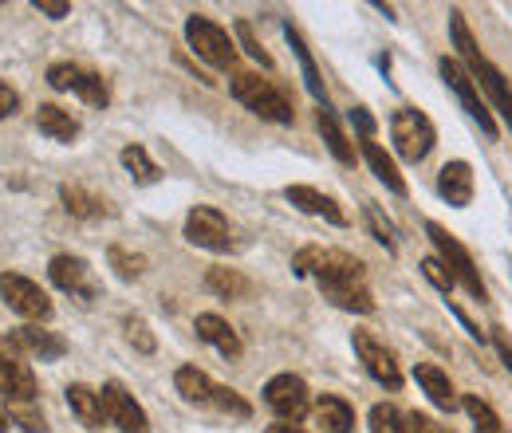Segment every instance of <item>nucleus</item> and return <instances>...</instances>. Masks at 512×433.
<instances>
[{"label": "nucleus", "mask_w": 512, "mask_h": 433, "mask_svg": "<svg viewBox=\"0 0 512 433\" xmlns=\"http://www.w3.org/2000/svg\"><path fill=\"white\" fill-rule=\"evenodd\" d=\"M67 406H71V414H75L87 430H103L107 410H103L99 390H91V386H83V382H71V386H67Z\"/></svg>", "instance_id": "412c9836"}, {"label": "nucleus", "mask_w": 512, "mask_h": 433, "mask_svg": "<svg viewBox=\"0 0 512 433\" xmlns=\"http://www.w3.org/2000/svg\"><path fill=\"white\" fill-rule=\"evenodd\" d=\"M0 296H4L8 308L16 311V315H24V319H36V323L52 319V300H48V292H44L36 280L20 276V272H0Z\"/></svg>", "instance_id": "6e6552de"}, {"label": "nucleus", "mask_w": 512, "mask_h": 433, "mask_svg": "<svg viewBox=\"0 0 512 433\" xmlns=\"http://www.w3.org/2000/svg\"><path fill=\"white\" fill-rule=\"evenodd\" d=\"M292 268L300 276H312L323 288V296L343 311H359V315H371L375 311V296L367 288V268L359 256L343 252V248H300Z\"/></svg>", "instance_id": "f257e3e1"}, {"label": "nucleus", "mask_w": 512, "mask_h": 433, "mask_svg": "<svg viewBox=\"0 0 512 433\" xmlns=\"http://www.w3.org/2000/svg\"><path fill=\"white\" fill-rule=\"evenodd\" d=\"M284 197L300 209V213H308V217H323V221H331V225H347V213L335 205V197H327V193H320V189L312 186H288L284 189Z\"/></svg>", "instance_id": "f3484780"}, {"label": "nucleus", "mask_w": 512, "mask_h": 433, "mask_svg": "<svg viewBox=\"0 0 512 433\" xmlns=\"http://www.w3.org/2000/svg\"><path fill=\"white\" fill-rule=\"evenodd\" d=\"M422 276H426V280H430V284H434L442 296H449V292H453V284H457V280L449 276V268L442 264V260H438V256H426V260H422Z\"/></svg>", "instance_id": "4c0bfd02"}, {"label": "nucleus", "mask_w": 512, "mask_h": 433, "mask_svg": "<svg viewBox=\"0 0 512 433\" xmlns=\"http://www.w3.org/2000/svg\"><path fill=\"white\" fill-rule=\"evenodd\" d=\"M438 71H442V79H446V87L457 95V103L465 107V115L473 119V123L481 126V134L489 138V142H497V119H493V111H489V103L481 99V87L473 83V75L465 71V63L461 60H442L438 63Z\"/></svg>", "instance_id": "423d86ee"}, {"label": "nucleus", "mask_w": 512, "mask_h": 433, "mask_svg": "<svg viewBox=\"0 0 512 433\" xmlns=\"http://www.w3.org/2000/svg\"><path fill=\"white\" fill-rule=\"evenodd\" d=\"M127 343L134 351H142V355H154L158 351V339H154V331H150V323L142 319V315H127Z\"/></svg>", "instance_id": "f704fd0d"}, {"label": "nucleus", "mask_w": 512, "mask_h": 433, "mask_svg": "<svg viewBox=\"0 0 512 433\" xmlns=\"http://www.w3.org/2000/svg\"><path fill=\"white\" fill-rule=\"evenodd\" d=\"M174 386H178V394H182L186 402H193V406H213L217 382H213L205 371H197V367H178V374H174Z\"/></svg>", "instance_id": "a878e982"}, {"label": "nucleus", "mask_w": 512, "mask_h": 433, "mask_svg": "<svg viewBox=\"0 0 512 433\" xmlns=\"http://www.w3.org/2000/svg\"><path fill=\"white\" fill-rule=\"evenodd\" d=\"M493 347H497L501 363H505V367H509V374H512V339L505 335V331H497V335H493Z\"/></svg>", "instance_id": "c03bdc74"}, {"label": "nucleus", "mask_w": 512, "mask_h": 433, "mask_svg": "<svg viewBox=\"0 0 512 433\" xmlns=\"http://www.w3.org/2000/svg\"><path fill=\"white\" fill-rule=\"evenodd\" d=\"M8 418H12L16 426H24L28 433H52L48 422H44V414L32 410V402H28V406H8Z\"/></svg>", "instance_id": "58836bf2"}, {"label": "nucleus", "mask_w": 512, "mask_h": 433, "mask_svg": "<svg viewBox=\"0 0 512 433\" xmlns=\"http://www.w3.org/2000/svg\"><path fill=\"white\" fill-rule=\"evenodd\" d=\"M371 433H410V422H406V414L398 410V406H386L379 402L375 410H371Z\"/></svg>", "instance_id": "473e14b6"}, {"label": "nucleus", "mask_w": 512, "mask_h": 433, "mask_svg": "<svg viewBox=\"0 0 512 433\" xmlns=\"http://www.w3.org/2000/svg\"><path fill=\"white\" fill-rule=\"evenodd\" d=\"M390 138H394L398 158L410 162V166H418V162L430 158V150H434V142H438V130H434V123H430L422 111L398 107V111L390 115Z\"/></svg>", "instance_id": "f03ea898"}, {"label": "nucleus", "mask_w": 512, "mask_h": 433, "mask_svg": "<svg viewBox=\"0 0 512 433\" xmlns=\"http://www.w3.org/2000/svg\"><path fill=\"white\" fill-rule=\"evenodd\" d=\"M461 406H465V414L473 418V433H509L505 430V422L497 418V410H493L485 398L465 394V398H461Z\"/></svg>", "instance_id": "c756f323"}, {"label": "nucleus", "mask_w": 512, "mask_h": 433, "mask_svg": "<svg viewBox=\"0 0 512 433\" xmlns=\"http://www.w3.org/2000/svg\"><path fill=\"white\" fill-rule=\"evenodd\" d=\"M60 201H64L67 213H71V217H79V221H99V217H107V213H111V205H107L99 193L75 186V182H64V186H60Z\"/></svg>", "instance_id": "5701e85b"}, {"label": "nucleus", "mask_w": 512, "mask_h": 433, "mask_svg": "<svg viewBox=\"0 0 512 433\" xmlns=\"http://www.w3.org/2000/svg\"><path fill=\"white\" fill-rule=\"evenodd\" d=\"M99 398H103V410H107V422L111 426H119L123 433H150L146 410L134 402V394H130L123 382H103Z\"/></svg>", "instance_id": "ddd939ff"}, {"label": "nucleus", "mask_w": 512, "mask_h": 433, "mask_svg": "<svg viewBox=\"0 0 512 433\" xmlns=\"http://www.w3.org/2000/svg\"><path fill=\"white\" fill-rule=\"evenodd\" d=\"M268 433H304L300 426H292V422H280V426H272Z\"/></svg>", "instance_id": "a18cd8bd"}, {"label": "nucleus", "mask_w": 512, "mask_h": 433, "mask_svg": "<svg viewBox=\"0 0 512 433\" xmlns=\"http://www.w3.org/2000/svg\"><path fill=\"white\" fill-rule=\"evenodd\" d=\"M32 8H36V12H44V16H52V20H64L67 12H71V4H67V0H36Z\"/></svg>", "instance_id": "79ce46f5"}, {"label": "nucleus", "mask_w": 512, "mask_h": 433, "mask_svg": "<svg viewBox=\"0 0 512 433\" xmlns=\"http://www.w3.org/2000/svg\"><path fill=\"white\" fill-rule=\"evenodd\" d=\"M316 126H320L323 142H327V150L343 162V166H355V146L347 142V134H343V126L335 119V111L331 107H320V115H316Z\"/></svg>", "instance_id": "cd10ccee"}, {"label": "nucleus", "mask_w": 512, "mask_h": 433, "mask_svg": "<svg viewBox=\"0 0 512 433\" xmlns=\"http://www.w3.org/2000/svg\"><path fill=\"white\" fill-rule=\"evenodd\" d=\"M186 40H190V48L197 52V60H205L209 67H217V71L237 67V44H233L229 32H225L221 24H213L209 16H197V12H193L190 20H186Z\"/></svg>", "instance_id": "0eeeda50"}, {"label": "nucleus", "mask_w": 512, "mask_h": 433, "mask_svg": "<svg viewBox=\"0 0 512 433\" xmlns=\"http://www.w3.org/2000/svg\"><path fill=\"white\" fill-rule=\"evenodd\" d=\"M465 71L473 75V83L489 95V103H493V111L505 119V126L512 130V87L505 83V75L493 67V63L485 60V56H477L473 63H465Z\"/></svg>", "instance_id": "2eb2a0df"}, {"label": "nucleus", "mask_w": 512, "mask_h": 433, "mask_svg": "<svg viewBox=\"0 0 512 433\" xmlns=\"http://www.w3.org/2000/svg\"><path fill=\"white\" fill-rule=\"evenodd\" d=\"M363 158H367V166H371V174L383 182L390 193H398V197H406V178L398 174V166H394V158L386 154L379 142H363Z\"/></svg>", "instance_id": "bb28decb"}, {"label": "nucleus", "mask_w": 512, "mask_h": 433, "mask_svg": "<svg viewBox=\"0 0 512 433\" xmlns=\"http://www.w3.org/2000/svg\"><path fill=\"white\" fill-rule=\"evenodd\" d=\"M36 126H40V134H48L52 142H75V138H79V119H71V111L56 107V103H40Z\"/></svg>", "instance_id": "393cba45"}, {"label": "nucleus", "mask_w": 512, "mask_h": 433, "mask_svg": "<svg viewBox=\"0 0 512 433\" xmlns=\"http://www.w3.org/2000/svg\"><path fill=\"white\" fill-rule=\"evenodd\" d=\"M347 119H351V126L363 134V142H371V138H375V119L367 115V107H351V111H347Z\"/></svg>", "instance_id": "ea45409f"}, {"label": "nucleus", "mask_w": 512, "mask_h": 433, "mask_svg": "<svg viewBox=\"0 0 512 433\" xmlns=\"http://www.w3.org/2000/svg\"><path fill=\"white\" fill-rule=\"evenodd\" d=\"M406 422H410V433H449L446 426H438V422L426 418V414H406Z\"/></svg>", "instance_id": "a19ab883"}, {"label": "nucleus", "mask_w": 512, "mask_h": 433, "mask_svg": "<svg viewBox=\"0 0 512 433\" xmlns=\"http://www.w3.org/2000/svg\"><path fill=\"white\" fill-rule=\"evenodd\" d=\"M312 418H316V426L323 433H351L355 430V410H351V402L347 398H339V394H323L320 402L312 406Z\"/></svg>", "instance_id": "aec40b11"}, {"label": "nucleus", "mask_w": 512, "mask_h": 433, "mask_svg": "<svg viewBox=\"0 0 512 433\" xmlns=\"http://www.w3.org/2000/svg\"><path fill=\"white\" fill-rule=\"evenodd\" d=\"M197 339H205L209 347H217L225 359H241V351H245V343H241V335L221 319V315H213V311H201L197 315Z\"/></svg>", "instance_id": "dca6fc26"}, {"label": "nucleus", "mask_w": 512, "mask_h": 433, "mask_svg": "<svg viewBox=\"0 0 512 433\" xmlns=\"http://www.w3.org/2000/svg\"><path fill=\"white\" fill-rule=\"evenodd\" d=\"M414 378H418V386L426 390V398L438 406V410H457V390H453V382H449V374L442 367H434V363H418L414 367Z\"/></svg>", "instance_id": "4be33fe9"}, {"label": "nucleus", "mask_w": 512, "mask_h": 433, "mask_svg": "<svg viewBox=\"0 0 512 433\" xmlns=\"http://www.w3.org/2000/svg\"><path fill=\"white\" fill-rule=\"evenodd\" d=\"M186 241L197 248H209V252H229L233 248V229L225 221L221 209L213 205H197L186 217Z\"/></svg>", "instance_id": "9b49d317"}, {"label": "nucleus", "mask_w": 512, "mask_h": 433, "mask_svg": "<svg viewBox=\"0 0 512 433\" xmlns=\"http://www.w3.org/2000/svg\"><path fill=\"white\" fill-rule=\"evenodd\" d=\"M0 394L8 398V406H28L40 394V382L32 374V363L12 343V335H0Z\"/></svg>", "instance_id": "39448f33"}, {"label": "nucleus", "mask_w": 512, "mask_h": 433, "mask_svg": "<svg viewBox=\"0 0 512 433\" xmlns=\"http://www.w3.org/2000/svg\"><path fill=\"white\" fill-rule=\"evenodd\" d=\"M205 288H209L213 296H221V300H241V296L253 292L249 276H241L237 268H209V272H205Z\"/></svg>", "instance_id": "c85d7f7f"}, {"label": "nucleus", "mask_w": 512, "mask_h": 433, "mask_svg": "<svg viewBox=\"0 0 512 433\" xmlns=\"http://www.w3.org/2000/svg\"><path fill=\"white\" fill-rule=\"evenodd\" d=\"M119 158H123L127 174L134 178V182H138V186H154V182L162 178V170H158V166L150 162V154H146L142 146H127V150H123Z\"/></svg>", "instance_id": "7c9ffc66"}, {"label": "nucleus", "mask_w": 512, "mask_h": 433, "mask_svg": "<svg viewBox=\"0 0 512 433\" xmlns=\"http://www.w3.org/2000/svg\"><path fill=\"white\" fill-rule=\"evenodd\" d=\"M8 426H12V418H8L4 410H0V433H8Z\"/></svg>", "instance_id": "49530a36"}, {"label": "nucleus", "mask_w": 512, "mask_h": 433, "mask_svg": "<svg viewBox=\"0 0 512 433\" xmlns=\"http://www.w3.org/2000/svg\"><path fill=\"white\" fill-rule=\"evenodd\" d=\"M48 87H56V91H75V95H79L83 103H91V107H107V103H111L107 79L95 75V71H87V67H79V63H52V67H48Z\"/></svg>", "instance_id": "1a4fd4ad"}, {"label": "nucleus", "mask_w": 512, "mask_h": 433, "mask_svg": "<svg viewBox=\"0 0 512 433\" xmlns=\"http://www.w3.org/2000/svg\"><path fill=\"white\" fill-rule=\"evenodd\" d=\"M213 406L221 410V414H229V418H237V422H249L253 418V406L237 394V390H229V386H217V394H213Z\"/></svg>", "instance_id": "c9c22d12"}, {"label": "nucleus", "mask_w": 512, "mask_h": 433, "mask_svg": "<svg viewBox=\"0 0 512 433\" xmlns=\"http://www.w3.org/2000/svg\"><path fill=\"white\" fill-rule=\"evenodd\" d=\"M284 36H288V44H292V52H296V60H300V71H304V87H308V95H312L320 107H327V87H323L320 67H316V60H312V52H308L304 36H300L292 24H284Z\"/></svg>", "instance_id": "b1692460"}, {"label": "nucleus", "mask_w": 512, "mask_h": 433, "mask_svg": "<svg viewBox=\"0 0 512 433\" xmlns=\"http://www.w3.org/2000/svg\"><path fill=\"white\" fill-rule=\"evenodd\" d=\"M229 91H233V99H237L245 111H253V115L268 119V123H292V119H296L288 95H284L280 87H272L268 79H260V75H237V79L229 83Z\"/></svg>", "instance_id": "7ed1b4c3"}, {"label": "nucleus", "mask_w": 512, "mask_h": 433, "mask_svg": "<svg viewBox=\"0 0 512 433\" xmlns=\"http://www.w3.org/2000/svg\"><path fill=\"white\" fill-rule=\"evenodd\" d=\"M264 402H268V410L276 418H284V422L296 426L308 414V382L300 374H276L264 386Z\"/></svg>", "instance_id": "9d476101"}, {"label": "nucleus", "mask_w": 512, "mask_h": 433, "mask_svg": "<svg viewBox=\"0 0 512 433\" xmlns=\"http://www.w3.org/2000/svg\"><path fill=\"white\" fill-rule=\"evenodd\" d=\"M363 213H367V225H371V233H375V241H379V245H383L386 252L394 256V252H398V229H394V225L386 221V217H383V209H379L375 201H367V209H363Z\"/></svg>", "instance_id": "72a5a7b5"}, {"label": "nucleus", "mask_w": 512, "mask_h": 433, "mask_svg": "<svg viewBox=\"0 0 512 433\" xmlns=\"http://www.w3.org/2000/svg\"><path fill=\"white\" fill-rule=\"evenodd\" d=\"M20 111V95L8 87V83H0V119H8V115H16Z\"/></svg>", "instance_id": "37998d69"}, {"label": "nucleus", "mask_w": 512, "mask_h": 433, "mask_svg": "<svg viewBox=\"0 0 512 433\" xmlns=\"http://www.w3.org/2000/svg\"><path fill=\"white\" fill-rule=\"evenodd\" d=\"M107 260H111L115 276H123V280H138V276L146 272V256H142V252H127L123 245L107 248Z\"/></svg>", "instance_id": "2f4dec72"}, {"label": "nucleus", "mask_w": 512, "mask_h": 433, "mask_svg": "<svg viewBox=\"0 0 512 433\" xmlns=\"http://www.w3.org/2000/svg\"><path fill=\"white\" fill-rule=\"evenodd\" d=\"M237 40H241L245 56H253L264 71H272V56H268V52H264V44L256 40V32H253V24H249V20H237Z\"/></svg>", "instance_id": "e433bc0d"}, {"label": "nucleus", "mask_w": 512, "mask_h": 433, "mask_svg": "<svg viewBox=\"0 0 512 433\" xmlns=\"http://www.w3.org/2000/svg\"><path fill=\"white\" fill-rule=\"evenodd\" d=\"M438 193L442 201H449L453 209H465L473 201V166L469 162H446L442 174H438Z\"/></svg>", "instance_id": "a211bd4d"}, {"label": "nucleus", "mask_w": 512, "mask_h": 433, "mask_svg": "<svg viewBox=\"0 0 512 433\" xmlns=\"http://www.w3.org/2000/svg\"><path fill=\"white\" fill-rule=\"evenodd\" d=\"M426 237L434 241V248H438V260L449 268V276L473 296V300H485L489 292H485V284H481V272H477V264H473V256H469V248L461 245L449 229H442L438 221H426Z\"/></svg>", "instance_id": "20e7f679"}, {"label": "nucleus", "mask_w": 512, "mask_h": 433, "mask_svg": "<svg viewBox=\"0 0 512 433\" xmlns=\"http://www.w3.org/2000/svg\"><path fill=\"white\" fill-rule=\"evenodd\" d=\"M351 343H355V355H359V363L367 367V374L386 386V390H398L402 386V371H398V363H394V355L386 351L383 343L371 335V331H355L351 335Z\"/></svg>", "instance_id": "4468645a"}, {"label": "nucleus", "mask_w": 512, "mask_h": 433, "mask_svg": "<svg viewBox=\"0 0 512 433\" xmlns=\"http://www.w3.org/2000/svg\"><path fill=\"white\" fill-rule=\"evenodd\" d=\"M12 343H16L20 351L36 355L40 363H56V359L67 355L64 339H60L56 331H44V327H20V331H12Z\"/></svg>", "instance_id": "6ab92c4d"}, {"label": "nucleus", "mask_w": 512, "mask_h": 433, "mask_svg": "<svg viewBox=\"0 0 512 433\" xmlns=\"http://www.w3.org/2000/svg\"><path fill=\"white\" fill-rule=\"evenodd\" d=\"M48 276H52V284H56L60 292L75 296V300H95V296H99V280H95V272H91V264H87L83 256H71V252L52 256Z\"/></svg>", "instance_id": "f8f14e48"}]
</instances>
